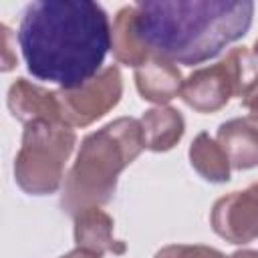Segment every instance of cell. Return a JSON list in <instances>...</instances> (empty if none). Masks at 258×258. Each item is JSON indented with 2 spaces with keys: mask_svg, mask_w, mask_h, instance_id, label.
<instances>
[{
  "mask_svg": "<svg viewBox=\"0 0 258 258\" xmlns=\"http://www.w3.org/2000/svg\"><path fill=\"white\" fill-rule=\"evenodd\" d=\"M18 42L28 73L60 89H79L111 50V22L91 0H38L26 6Z\"/></svg>",
  "mask_w": 258,
  "mask_h": 258,
  "instance_id": "obj_1",
  "label": "cell"
},
{
  "mask_svg": "<svg viewBox=\"0 0 258 258\" xmlns=\"http://www.w3.org/2000/svg\"><path fill=\"white\" fill-rule=\"evenodd\" d=\"M135 8L149 52L179 64L218 56L248 32L254 16L248 0H147Z\"/></svg>",
  "mask_w": 258,
  "mask_h": 258,
  "instance_id": "obj_2",
  "label": "cell"
},
{
  "mask_svg": "<svg viewBox=\"0 0 258 258\" xmlns=\"http://www.w3.org/2000/svg\"><path fill=\"white\" fill-rule=\"evenodd\" d=\"M145 149L141 123L119 117L87 135L77 161L64 177L60 206L71 216L107 204L117 187L119 173Z\"/></svg>",
  "mask_w": 258,
  "mask_h": 258,
  "instance_id": "obj_3",
  "label": "cell"
},
{
  "mask_svg": "<svg viewBox=\"0 0 258 258\" xmlns=\"http://www.w3.org/2000/svg\"><path fill=\"white\" fill-rule=\"evenodd\" d=\"M77 143L73 127L64 123L32 121L24 125L22 145L14 159V179L30 196L54 194L64 175V163Z\"/></svg>",
  "mask_w": 258,
  "mask_h": 258,
  "instance_id": "obj_4",
  "label": "cell"
},
{
  "mask_svg": "<svg viewBox=\"0 0 258 258\" xmlns=\"http://www.w3.org/2000/svg\"><path fill=\"white\" fill-rule=\"evenodd\" d=\"M256 60L248 48H232L216 64L194 71L181 87V99L198 113L222 109L230 97H242L244 89L256 79Z\"/></svg>",
  "mask_w": 258,
  "mask_h": 258,
  "instance_id": "obj_5",
  "label": "cell"
},
{
  "mask_svg": "<svg viewBox=\"0 0 258 258\" xmlns=\"http://www.w3.org/2000/svg\"><path fill=\"white\" fill-rule=\"evenodd\" d=\"M123 79L117 64L105 67L97 77L79 89H58L62 121L69 127H87L109 113L121 99Z\"/></svg>",
  "mask_w": 258,
  "mask_h": 258,
  "instance_id": "obj_6",
  "label": "cell"
},
{
  "mask_svg": "<svg viewBox=\"0 0 258 258\" xmlns=\"http://www.w3.org/2000/svg\"><path fill=\"white\" fill-rule=\"evenodd\" d=\"M214 232L230 244H248L258 238V183L220 198L210 214Z\"/></svg>",
  "mask_w": 258,
  "mask_h": 258,
  "instance_id": "obj_7",
  "label": "cell"
},
{
  "mask_svg": "<svg viewBox=\"0 0 258 258\" xmlns=\"http://www.w3.org/2000/svg\"><path fill=\"white\" fill-rule=\"evenodd\" d=\"M8 109L24 125L32 123V121L64 123L62 113H60V105L56 99V91H48L44 87H38V85L26 81V79H16L10 85Z\"/></svg>",
  "mask_w": 258,
  "mask_h": 258,
  "instance_id": "obj_8",
  "label": "cell"
},
{
  "mask_svg": "<svg viewBox=\"0 0 258 258\" xmlns=\"http://www.w3.org/2000/svg\"><path fill=\"white\" fill-rule=\"evenodd\" d=\"M75 242L77 248L95 256L103 254H125V242L113 238V218L101 208H89L75 216Z\"/></svg>",
  "mask_w": 258,
  "mask_h": 258,
  "instance_id": "obj_9",
  "label": "cell"
},
{
  "mask_svg": "<svg viewBox=\"0 0 258 258\" xmlns=\"http://www.w3.org/2000/svg\"><path fill=\"white\" fill-rule=\"evenodd\" d=\"M135 85L145 101L163 105L181 95L183 79L173 62L151 54L145 64L135 69Z\"/></svg>",
  "mask_w": 258,
  "mask_h": 258,
  "instance_id": "obj_10",
  "label": "cell"
},
{
  "mask_svg": "<svg viewBox=\"0 0 258 258\" xmlns=\"http://www.w3.org/2000/svg\"><path fill=\"white\" fill-rule=\"evenodd\" d=\"M111 50L113 56L127 67L139 69L151 56L149 48L145 46L139 26H137V8L123 6L111 24Z\"/></svg>",
  "mask_w": 258,
  "mask_h": 258,
  "instance_id": "obj_11",
  "label": "cell"
},
{
  "mask_svg": "<svg viewBox=\"0 0 258 258\" xmlns=\"http://www.w3.org/2000/svg\"><path fill=\"white\" fill-rule=\"evenodd\" d=\"M218 145L236 169L258 165V127L248 119H230L218 127Z\"/></svg>",
  "mask_w": 258,
  "mask_h": 258,
  "instance_id": "obj_12",
  "label": "cell"
},
{
  "mask_svg": "<svg viewBox=\"0 0 258 258\" xmlns=\"http://www.w3.org/2000/svg\"><path fill=\"white\" fill-rule=\"evenodd\" d=\"M145 147L151 151H169L183 137L185 121L173 107L157 105L143 113L139 119Z\"/></svg>",
  "mask_w": 258,
  "mask_h": 258,
  "instance_id": "obj_13",
  "label": "cell"
},
{
  "mask_svg": "<svg viewBox=\"0 0 258 258\" xmlns=\"http://www.w3.org/2000/svg\"><path fill=\"white\" fill-rule=\"evenodd\" d=\"M191 167L212 183H224L230 179V159L224 149L208 133H200L189 145Z\"/></svg>",
  "mask_w": 258,
  "mask_h": 258,
  "instance_id": "obj_14",
  "label": "cell"
},
{
  "mask_svg": "<svg viewBox=\"0 0 258 258\" xmlns=\"http://www.w3.org/2000/svg\"><path fill=\"white\" fill-rule=\"evenodd\" d=\"M153 258H226L220 250L200 244H171L161 248Z\"/></svg>",
  "mask_w": 258,
  "mask_h": 258,
  "instance_id": "obj_15",
  "label": "cell"
},
{
  "mask_svg": "<svg viewBox=\"0 0 258 258\" xmlns=\"http://www.w3.org/2000/svg\"><path fill=\"white\" fill-rule=\"evenodd\" d=\"M240 99H242V105L246 107L250 119L252 121H258V77L244 89V93H242Z\"/></svg>",
  "mask_w": 258,
  "mask_h": 258,
  "instance_id": "obj_16",
  "label": "cell"
},
{
  "mask_svg": "<svg viewBox=\"0 0 258 258\" xmlns=\"http://www.w3.org/2000/svg\"><path fill=\"white\" fill-rule=\"evenodd\" d=\"M0 32H2V52H4V56H2V71L6 73V71H10V69H14V64H16V56H12L10 54V38H12V32H10V28L6 26V24H0Z\"/></svg>",
  "mask_w": 258,
  "mask_h": 258,
  "instance_id": "obj_17",
  "label": "cell"
},
{
  "mask_svg": "<svg viewBox=\"0 0 258 258\" xmlns=\"http://www.w3.org/2000/svg\"><path fill=\"white\" fill-rule=\"evenodd\" d=\"M60 258H99V256H95V254H91V252H85V250H81V248H75L73 252H69V254L60 256Z\"/></svg>",
  "mask_w": 258,
  "mask_h": 258,
  "instance_id": "obj_18",
  "label": "cell"
},
{
  "mask_svg": "<svg viewBox=\"0 0 258 258\" xmlns=\"http://www.w3.org/2000/svg\"><path fill=\"white\" fill-rule=\"evenodd\" d=\"M230 258H258V250H238Z\"/></svg>",
  "mask_w": 258,
  "mask_h": 258,
  "instance_id": "obj_19",
  "label": "cell"
},
{
  "mask_svg": "<svg viewBox=\"0 0 258 258\" xmlns=\"http://www.w3.org/2000/svg\"><path fill=\"white\" fill-rule=\"evenodd\" d=\"M254 54L258 56V38H256V42H254Z\"/></svg>",
  "mask_w": 258,
  "mask_h": 258,
  "instance_id": "obj_20",
  "label": "cell"
}]
</instances>
